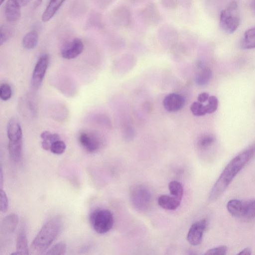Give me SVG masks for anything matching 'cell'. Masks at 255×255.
<instances>
[{"instance_id":"cell-5","label":"cell","mask_w":255,"mask_h":255,"mask_svg":"<svg viewBox=\"0 0 255 255\" xmlns=\"http://www.w3.org/2000/svg\"><path fill=\"white\" fill-rule=\"evenodd\" d=\"M130 200L132 206L137 210L144 211L150 207L151 194L149 189L143 185L133 186L130 190Z\"/></svg>"},{"instance_id":"cell-38","label":"cell","mask_w":255,"mask_h":255,"mask_svg":"<svg viewBox=\"0 0 255 255\" xmlns=\"http://www.w3.org/2000/svg\"><path fill=\"white\" fill-rule=\"evenodd\" d=\"M51 144L45 140H42L41 142L42 148L45 150H49L50 149Z\"/></svg>"},{"instance_id":"cell-41","label":"cell","mask_w":255,"mask_h":255,"mask_svg":"<svg viewBox=\"0 0 255 255\" xmlns=\"http://www.w3.org/2000/svg\"><path fill=\"white\" fill-rule=\"evenodd\" d=\"M2 184H3V173H2V168H1V167H0V189H2Z\"/></svg>"},{"instance_id":"cell-34","label":"cell","mask_w":255,"mask_h":255,"mask_svg":"<svg viewBox=\"0 0 255 255\" xmlns=\"http://www.w3.org/2000/svg\"><path fill=\"white\" fill-rule=\"evenodd\" d=\"M0 211L2 213H5L6 212L8 208V200L4 191L2 190V189H0Z\"/></svg>"},{"instance_id":"cell-6","label":"cell","mask_w":255,"mask_h":255,"mask_svg":"<svg viewBox=\"0 0 255 255\" xmlns=\"http://www.w3.org/2000/svg\"><path fill=\"white\" fill-rule=\"evenodd\" d=\"M81 145L89 152H95L102 145V139L98 133L92 131H83L78 137Z\"/></svg>"},{"instance_id":"cell-7","label":"cell","mask_w":255,"mask_h":255,"mask_svg":"<svg viewBox=\"0 0 255 255\" xmlns=\"http://www.w3.org/2000/svg\"><path fill=\"white\" fill-rule=\"evenodd\" d=\"M49 61L48 54L41 55L38 59L32 75V85L35 88H38L44 78Z\"/></svg>"},{"instance_id":"cell-16","label":"cell","mask_w":255,"mask_h":255,"mask_svg":"<svg viewBox=\"0 0 255 255\" xmlns=\"http://www.w3.org/2000/svg\"><path fill=\"white\" fill-rule=\"evenodd\" d=\"M8 148L10 159L15 163L20 162L22 158V139L9 140Z\"/></svg>"},{"instance_id":"cell-43","label":"cell","mask_w":255,"mask_h":255,"mask_svg":"<svg viewBox=\"0 0 255 255\" xmlns=\"http://www.w3.org/2000/svg\"><path fill=\"white\" fill-rule=\"evenodd\" d=\"M132 3H139L143 2L144 0H128Z\"/></svg>"},{"instance_id":"cell-13","label":"cell","mask_w":255,"mask_h":255,"mask_svg":"<svg viewBox=\"0 0 255 255\" xmlns=\"http://www.w3.org/2000/svg\"><path fill=\"white\" fill-rule=\"evenodd\" d=\"M21 6L15 0H8L4 6L5 16L10 22L19 20L21 15Z\"/></svg>"},{"instance_id":"cell-33","label":"cell","mask_w":255,"mask_h":255,"mask_svg":"<svg viewBox=\"0 0 255 255\" xmlns=\"http://www.w3.org/2000/svg\"><path fill=\"white\" fill-rule=\"evenodd\" d=\"M227 252V247L225 245L220 246L219 247L214 248L208 250L205 253L204 255H226Z\"/></svg>"},{"instance_id":"cell-4","label":"cell","mask_w":255,"mask_h":255,"mask_svg":"<svg viewBox=\"0 0 255 255\" xmlns=\"http://www.w3.org/2000/svg\"><path fill=\"white\" fill-rule=\"evenodd\" d=\"M240 24V16L238 3L232 1L227 8L223 10L220 16V26L225 32L231 34L235 32Z\"/></svg>"},{"instance_id":"cell-19","label":"cell","mask_w":255,"mask_h":255,"mask_svg":"<svg viewBox=\"0 0 255 255\" xmlns=\"http://www.w3.org/2000/svg\"><path fill=\"white\" fill-rule=\"evenodd\" d=\"M16 252L11 253V255H25L29 254L27 245V240L25 231L21 229L18 232L16 238Z\"/></svg>"},{"instance_id":"cell-14","label":"cell","mask_w":255,"mask_h":255,"mask_svg":"<svg viewBox=\"0 0 255 255\" xmlns=\"http://www.w3.org/2000/svg\"><path fill=\"white\" fill-rule=\"evenodd\" d=\"M7 136L9 141L22 139V132L19 122L14 119L10 120L7 125Z\"/></svg>"},{"instance_id":"cell-15","label":"cell","mask_w":255,"mask_h":255,"mask_svg":"<svg viewBox=\"0 0 255 255\" xmlns=\"http://www.w3.org/2000/svg\"><path fill=\"white\" fill-rule=\"evenodd\" d=\"M18 223V217L14 213L5 217L1 224V232L5 235L12 233L16 229Z\"/></svg>"},{"instance_id":"cell-42","label":"cell","mask_w":255,"mask_h":255,"mask_svg":"<svg viewBox=\"0 0 255 255\" xmlns=\"http://www.w3.org/2000/svg\"><path fill=\"white\" fill-rule=\"evenodd\" d=\"M43 0H35L34 2V7L36 8L38 7L42 2Z\"/></svg>"},{"instance_id":"cell-29","label":"cell","mask_w":255,"mask_h":255,"mask_svg":"<svg viewBox=\"0 0 255 255\" xmlns=\"http://www.w3.org/2000/svg\"><path fill=\"white\" fill-rule=\"evenodd\" d=\"M190 110L192 114L197 116H202L207 114L205 106L199 102H193L191 105Z\"/></svg>"},{"instance_id":"cell-22","label":"cell","mask_w":255,"mask_h":255,"mask_svg":"<svg viewBox=\"0 0 255 255\" xmlns=\"http://www.w3.org/2000/svg\"><path fill=\"white\" fill-rule=\"evenodd\" d=\"M241 218L247 219L255 218V199L243 201Z\"/></svg>"},{"instance_id":"cell-11","label":"cell","mask_w":255,"mask_h":255,"mask_svg":"<svg viewBox=\"0 0 255 255\" xmlns=\"http://www.w3.org/2000/svg\"><path fill=\"white\" fill-rule=\"evenodd\" d=\"M112 19L114 23L121 28H127L132 21V14L129 9L126 6H120L113 11Z\"/></svg>"},{"instance_id":"cell-39","label":"cell","mask_w":255,"mask_h":255,"mask_svg":"<svg viewBox=\"0 0 255 255\" xmlns=\"http://www.w3.org/2000/svg\"><path fill=\"white\" fill-rule=\"evenodd\" d=\"M252 254L251 249L249 248H247L243 249L240 252H239L238 255H250Z\"/></svg>"},{"instance_id":"cell-18","label":"cell","mask_w":255,"mask_h":255,"mask_svg":"<svg viewBox=\"0 0 255 255\" xmlns=\"http://www.w3.org/2000/svg\"><path fill=\"white\" fill-rule=\"evenodd\" d=\"M65 0H50L42 15V20L46 22L50 20L58 10Z\"/></svg>"},{"instance_id":"cell-40","label":"cell","mask_w":255,"mask_h":255,"mask_svg":"<svg viewBox=\"0 0 255 255\" xmlns=\"http://www.w3.org/2000/svg\"><path fill=\"white\" fill-rule=\"evenodd\" d=\"M21 7L27 5L31 0H15Z\"/></svg>"},{"instance_id":"cell-17","label":"cell","mask_w":255,"mask_h":255,"mask_svg":"<svg viewBox=\"0 0 255 255\" xmlns=\"http://www.w3.org/2000/svg\"><path fill=\"white\" fill-rule=\"evenodd\" d=\"M181 200L172 195H162L158 198V204L164 209L174 210L180 205Z\"/></svg>"},{"instance_id":"cell-32","label":"cell","mask_w":255,"mask_h":255,"mask_svg":"<svg viewBox=\"0 0 255 255\" xmlns=\"http://www.w3.org/2000/svg\"><path fill=\"white\" fill-rule=\"evenodd\" d=\"M40 137L42 140L47 141L51 144L55 141L60 139V136L57 133H51L47 130L43 131L40 134Z\"/></svg>"},{"instance_id":"cell-30","label":"cell","mask_w":255,"mask_h":255,"mask_svg":"<svg viewBox=\"0 0 255 255\" xmlns=\"http://www.w3.org/2000/svg\"><path fill=\"white\" fill-rule=\"evenodd\" d=\"M208 103L205 106L206 113L212 114L215 112L218 108V100L217 98L214 96H209Z\"/></svg>"},{"instance_id":"cell-1","label":"cell","mask_w":255,"mask_h":255,"mask_svg":"<svg viewBox=\"0 0 255 255\" xmlns=\"http://www.w3.org/2000/svg\"><path fill=\"white\" fill-rule=\"evenodd\" d=\"M254 148H249L234 157L227 165L211 190L209 199L213 201L218 199L226 190L236 175L252 159Z\"/></svg>"},{"instance_id":"cell-26","label":"cell","mask_w":255,"mask_h":255,"mask_svg":"<svg viewBox=\"0 0 255 255\" xmlns=\"http://www.w3.org/2000/svg\"><path fill=\"white\" fill-rule=\"evenodd\" d=\"M13 28L9 25L3 24L0 27V44L2 45L13 34Z\"/></svg>"},{"instance_id":"cell-24","label":"cell","mask_w":255,"mask_h":255,"mask_svg":"<svg viewBox=\"0 0 255 255\" xmlns=\"http://www.w3.org/2000/svg\"><path fill=\"white\" fill-rule=\"evenodd\" d=\"M216 138L212 134H205L198 140L197 148L201 150H205L210 148L215 142Z\"/></svg>"},{"instance_id":"cell-2","label":"cell","mask_w":255,"mask_h":255,"mask_svg":"<svg viewBox=\"0 0 255 255\" xmlns=\"http://www.w3.org/2000/svg\"><path fill=\"white\" fill-rule=\"evenodd\" d=\"M62 219L55 216L49 220L41 228L30 246L34 254H41L52 244L59 235L62 227Z\"/></svg>"},{"instance_id":"cell-20","label":"cell","mask_w":255,"mask_h":255,"mask_svg":"<svg viewBox=\"0 0 255 255\" xmlns=\"http://www.w3.org/2000/svg\"><path fill=\"white\" fill-rule=\"evenodd\" d=\"M240 45L244 49L255 48V27L249 29L245 32Z\"/></svg>"},{"instance_id":"cell-28","label":"cell","mask_w":255,"mask_h":255,"mask_svg":"<svg viewBox=\"0 0 255 255\" xmlns=\"http://www.w3.org/2000/svg\"><path fill=\"white\" fill-rule=\"evenodd\" d=\"M66 148L65 142L59 139L51 143L50 150L54 154L60 155L64 152Z\"/></svg>"},{"instance_id":"cell-35","label":"cell","mask_w":255,"mask_h":255,"mask_svg":"<svg viewBox=\"0 0 255 255\" xmlns=\"http://www.w3.org/2000/svg\"><path fill=\"white\" fill-rule=\"evenodd\" d=\"M180 0H161V3L162 6L167 9H174L176 8Z\"/></svg>"},{"instance_id":"cell-8","label":"cell","mask_w":255,"mask_h":255,"mask_svg":"<svg viewBox=\"0 0 255 255\" xmlns=\"http://www.w3.org/2000/svg\"><path fill=\"white\" fill-rule=\"evenodd\" d=\"M208 226L206 219H202L194 223L190 227L187 235V240L192 246H198L202 241L203 233Z\"/></svg>"},{"instance_id":"cell-10","label":"cell","mask_w":255,"mask_h":255,"mask_svg":"<svg viewBox=\"0 0 255 255\" xmlns=\"http://www.w3.org/2000/svg\"><path fill=\"white\" fill-rule=\"evenodd\" d=\"M84 44L78 38L66 43L61 49V55L66 59H72L78 56L83 51Z\"/></svg>"},{"instance_id":"cell-23","label":"cell","mask_w":255,"mask_h":255,"mask_svg":"<svg viewBox=\"0 0 255 255\" xmlns=\"http://www.w3.org/2000/svg\"><path fill=\"white\" fill-rule=\"evenodd\" d=\"M38 41V34L35 31L27 33L22 39V45L27 49H31L35 47Z\"/></svg>"},{"instance_id":"cell-3","label":"cell","mask_w":255,"mask_h":255,"mask_svg":"<svg viewBox=\"0 0 255 255\" xmlns=\"http://www.w3.org/2000/svg\"><path fill=\"white\" fill-rule=\"evenodd\" d=\"M91 225L98 234H103L109 232L114 225V218L111 212L106 209H95L90 215Z\"/></svg>"},{"instance_id":"cell-36","label":"cell","mask_w":255,"mask_h":255,"mask_svg":"<svg viewBox=\"0 0 255 255\" xmlns=\"http://www.w3.org/2000/svg\"><path fill=\"white\" fill-rule=\"evenodd\" d=\"M124 134L126 139L130 140L134 136V129L131 127H128L125 129Z\"/></svg>"},{"instance_id":"cell-12","label":"cell","mask_w":255,"mask_h":255,"mask_svg":"<svg viewBox=\"0 0 255 255\" xmlns=\"http://www.w3.org/2000/svg\"><path fill=\"white\" fill-rule=\"evenodd\" d=\"M184 97L177 93H170L165 97L163 105L165 109L170 112H174L181 109L184 105Z\"/></svg>"},{"instance_id":"cell-27","label":"cell","mask_w":255,"mask_h":255,"mask_svg":"<svg viewBox=\"0 0 255 255\" xmlns=\"http://www.w3.org/2000/svg\"><path fill=\"white\" fill-rule=\"evenodd\" d=\"M66 248V245L64 243H58L51 247L45 254L63 255L65 254Z\"/></svg>"},{"instance_id":"cell-31","label":"cell","mask_w":255,"mask_h":255,"mask_svg":"<svg viewBox=\"0 0 255 255\" xmlns=\"http://www.w3.org/2000/svg\"><path fill=\"white\" fill-rule=\"evenodd\" d=\"M12 91L10 86L6 83H3L0 87V98L3 101L9 100L11 96Z\"/></svg>"},{"instance_id":"cell-44","label":"cell","mask_w":255,"mask_h":255,"mask_svg":"<svg viewBox=\"0 0 255 255\" xmlns=\"http://www.w3.org/2000/svg\"><path fill=\"white\" fill-rule=\"evenodd\" d=\"M0 0V4H2L4 0Z\"/></svg>"},{"instance_id":"cell-37","label":"cell","mask_w":255,"mask_h":255,"mask_svg":"<svg viewBox=\"0 0 255 255\" xmlns=\"http://www.w3.org/2000/svg\"><path fill=\"white\" fill-rule=\"evenodd\" d=\"M209 97V96L208 93L203 92L198 95L197 100L200 103H204L208 100Z\"/></svg>"},{"instance_id":"cell-21","label":"cell","mask_w":255,"mask_h":255,"mask_svg":"<svg viewBox=\"0 0 255 255\" xmlns=\"http://www.w3.org/2000/svg\"><path fill=\"white\" fill-rule=\"evenodd\" d=\"M200 70L198 73L195 78L197 85L204 86L206 85L212 77V71L210 68L205 66H200Z\"/></svg>"},{"instance_id":"cell-25","label":"cell","mask_w":255,"mask_h":255,"mask_svg":"<svg viewBox=\"0 0 255 255\" xmlns=\"http://www.w3.org/2000/svg\"><path fill=\"white\" fill-rule=\"evenodd\" d=\"M168 189L171 195L181 200L184 189L182 184L177 181H172L168 184Z\"/></svg>"},{"instance_id":"cell-45","label":"cell","mask_w":255,"mask_h":255,"mask_svg":"<svg viewBox=\"0 0 255 255\" xmlns=\"http://www.w3.org/2000/svg\"><path fill=\"white\" fill-rule=\"evenodd\" d=\"M254 8L255 9V2H254Z\"/></svg>"},{"instance_id":"cell-9","label":"cell","mask_w":255,"mask_h":255,"mask_svg":"<svg viewBox=\"0 0 255 255\" xmlns=\"http://www.w3.org/2000/svg\"><path fill=\"white\" fill-rule=\"evenodd\" d=\"M140 15L142 21L148 25H155L161 19L160 11L156 5L152 2L146 4L141 10Z\"/></svg>"}]
</instances>
